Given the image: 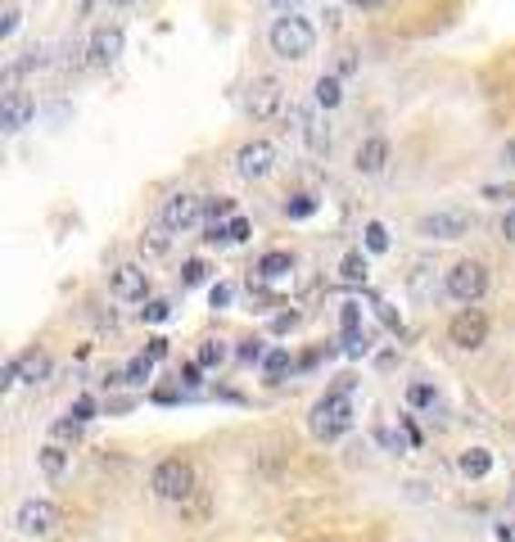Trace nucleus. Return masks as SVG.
<instances>
[{
    "label": "nucleus",
    "instance_id": "nucleus-14",
    "mask_svg": "<svg viewBox=\"0 0 515 542\" xmlns=\"http://www.w3.org/2000/svg\"><path fill=\"white\" fill-rule=\"evenodd\" d=\"M362 176H380L389 167V140L385 136H371V140H362L358 145V163H353Z\"/></svg>",
    "mask_w": 515,
    "mask_h": 542
},
{
    "label": "nucleus",
    "instance_id": "nucleus-47",
    "mask_svg": "<svg viewBox=\"0 0 515 542\" xmlns=\"http://www.w3.org/2000/svg\"><path fill=\"white\" fill-rule=\"evenodd\" d=\"M271 5H276V9H280V14H294V9H298V5H303V0H271Z\"/></svg>",
    "mask_w": 515,
    "mask_h": 542
},
{
    "label": "nucleus",
    "instance_id": "nucleus-50",
    "mask_svg": "<svg viewBox=\"0 0 515 542\" xmlns=\"http://www.w3.org/2000/svg\"><path fill=\"white\" fill-rule=\"evenodd\" d=\"M502 163H507V167H515V140L507 145V149H502Z\"/></svg>",
    "mask_w": 515,
    "mask_h": 542
},
{
    "label": "nucleus",
    "instance_id": "nucleus-37",
    "mask_svg": "<svg viewBox=\"0 0 515 542\" xmlns=\"http://www.w3.org/2000/svg\"><path fill=\"white\" fill-rule=\"evenodd\" d=\"M262 357H267L262 339H245V344H240V362H262Z\"/></svg>",
    "mask_w": 515,
    "mask_h": 542
},
{
    "label": "nucleus",
    "instance_id": "nucleus-4",
    "mask_svg": "<svg viewBox=\"0 0 515 542\" xmlns=\"http://www.w3.org/2000/svg\"><path fill=\"white\" fill-rule=\"evenodd\" d=\"M443 289H448V298H457L461 307H470V303H480L489 294V267L475 263V258H461L457 267L448 271Z\"/></svg>",
    "mask_w": 515,
    "mask_h": 542
},
{
    "label": "nucleus",
    "instance_id": "nucleus-21",
    "mask_svg": "<svg viewBox=\"0 0 515 542\" xmlns=\"http://www.w3.org/2000/svg\"><path fill=\"white\" fill-rule=\"evenodd\" d=\"M457 466H461V475H466V479H484V475L493 470V457H489L484 447H466Z\"/></svg>",
    "mask_w": 515,
    "mask_h": 542
},
{
    "label": "nucleus",
    "instance_id": "nucleus-44",
    "mask_svg": "<svg viewBox=\"0 0 515 542\" xmlns=\"http://www.w3.org/2000/svg\"><path fill=\"white\" fill-rule=\"evenodd\" d=\"M181 385H186V389H195V385H199V362L181 366Z\"/></svg>",
    "mask_w": 515,
    "mask_h": 542
},
{
    "label": "nucleus",
    "instance_id": "nucleus-25",
    "mask_svg": "<svg viewBox=\"0 0 515 542\" xmlns=\"http://www.w3.org/2000/svg\"><path fill=\"white\" fill-rule=\"evenodd\" d=\"M82 425H86V420H77V416L55 420V425H50V438H55V443H77V438H82Z\"/></svg>",
    "mask_w": 515,
    "mask_h": 542
},
{
    "label": "nucleus",
    "instance_id": "nucleus-39",
    "mask_svg": "<svg viewBox=\"0 0 515 542\" xmlns=\"http://www.w3.org/2000/svg\"><path fill=\"white\" fill-rule=\"evenodd\" d=\"M231 298H236V289H231V285H213V289H208V303H213V307H227Z\"/></svg>",
    "mask_w": 515,
    "mask_h": 542
},
{
    "label": "nucleus",
    "instance_id": "nucleus-6",
    "mask_svg": "<svg viewBox=\"0 0 515 542\" xmlns=\"http://www.w3.org/2000/svg\"><path fill=\"white\" fill-rule=\"evenodd\" d=\"M448 339L461 348V353H475V348H484L489 344V316L470 303V307H461L452 321H448Z\"/></svg>",
    "mask_w": 515,
    "mask_h": 542
},
{
    "label": "nucleus",
    "instance_id": "nucleus-36",
    "mask_svg": "<svg viewBox=\"0 0 515 542\" xmlns=\"http://www.w3.org/2000/svg\"><path fill=\"white\" fill-rule=\"evenodd\" d=\"M339 321H344V330H362V307H358V303H344Z\"/></svg>",
    "mask_w": 515,
    "mask_h": 542
},
{
    "label": "nucleus",
    "instance_id": "nucleus-7",
    "mask_svg": "<svg viewBox=\"0 0 515 542\" xmlns=\"http://www.w3.org/2000/svg\"><path fill=\"white\" fill-rule=\"evenodd\" d=\"M14 529H18L23 538H50V534L59 529V507L32 497V502H23V507L14 511Z\"/></svg>",
    "mask_w": 515,
    "mask_h": 542
},
{
    "label": "nucleus",
    "instance_id": "nucleus-40",
    "mask_svg": "<svg viewBox=\"0 0 515 542\" xmlns=\"http://www.w3.org/2000/svg\"><path fill=\"white\" fill-rule=\"evenodd\" d=\"M335 73H339V77H353V73H358V59H353V50H344V55H339Z\"/></svg>",
    "mask_w": 515,
    "mask_h": 542
},
{
    "label": "nucleus",
    "instance_id": "nucleus-13",
    "mask_svg": "<svg viewBox=\"0 0 515 542\" xmlns=\"http://www.w3.org/2000/svg\"><path fill=\"white\" fill-rule=\"evenodd\" d=\"M32 114H36V105H32V95L27 91H5V105H0V127L14 136L23 132L27 123H32Z\"/></svg>",
    "mask_w": 515,
    "mask_h": 542
},
{
    "label": "nucleus",
    "instance_id": "nucleus-2",
    "mask_svg": "<svg viewBox=\"0 0 515 542\" xmlns=\"http://www.w3.org/2000/svg\"><path fill=\"white\" fill-rule=\"evenodd\" d=\"M149 488H154V497H163V502H186V497L195 493V466L181 461V457H167V461L154 466Z\"/></svg>",
    "mask_w": 515,
    "mask_h": 542
},
{
    "label": "nucleus",
    "instance_id": "nucleus-27",
    "mask_svg": "<svg viewBox=\"0 0 515 542\" xmlns=\"http://www.w3.org/2000/svg\"><path fill=\"white\" fill-rule=\"evenodd\" d=\"M262 371H267L271 380H280V376L289 371V353H285V348H271V353L262 357Z\"/></svg>",
    "mask_w": 515,
    "mask_h": 542
},
{
    "label": "nucleus",
    "instance_id": "nucleus-45",
    "mask_svg": "<svg viewBox=\"0 0 515 542\" xmlns=\"http://www.w3.org/2000/svg\"><path fill=\"white\" fill-rule=\"evenodd\" d=\"M298 326V312H285V316H276V330H294Z\"/></svg>",
    "mask_w": 515,
    "mask_h": 542
},
{
    "label": "nucleus",
    "instance_id": "nucleus-51",
    "mask_svg": "<svg viewBox=\"0 0 515 542\" xmlns=\"http://www.w3.org/2000/svg\"><path fill=\"white\" fill-rule=\"evenodd\" d=\"M109 5H118V9H127V5H136V0H109Z\"/></svg>",
    "mask_w": 515,
    "mask_h": 542
},
{
    "label": "nucleus",
    "instance_id": "nucleus-3",
    "mask_svg": "<svg viewBox=\"0 0 515 542\" xmlns=\"http://www.w3.org/2000/svg\"><path fill=\"white\" fill-rule=\"evenodd\" d=\"M308 425H312V434H317V438H326V443H330V438H339V434L353 425V403H348V394H344V389H330L326 398H317V406H312V420H308Z\"/></svg>",
    "mask_w": 515,
    "mask_h": 542
},
{
    "label": "nucleus",
    "instance_id": "nucleus-23",
    "mask_svg": "<svg viewBox=\"0 0 515 542\" xmlns=\"http://www.w3.org/2000/svg\"><path fill=\"white\" fill-rule=\"evenodd\" d=\"M227 357H231L227 339H204V344H199V353H195V362H199V366H222Z\"/></svg>",
    "mask_w": 515,
    "mask_h": 542
},
{
    "label": "nucleus",
    "instance_id": "nucleus-34",
    "mask_svg": "<svg viewBox=\"0 0 515 542\" xmlns=\"http://www.w3.org/2000/svg\"><path fill=\"white\" fill-rule=\"evenodd\" d=\"M367 348H371V344H367V335H362V330H344V353H353V357H358V353H367Z\"/></svg>",
    "mask_w": 515,
    "mask_h": 542
},
{
    "label": "nucleus",
    "instance_id": "nucleus-32",
    "mask_svg": "<svg viewBox=\"0 0 515 542\" xmlns=\"http://www.w3.org/2000/svg\"><path fill=\"white\" fill-rule=\"evenodd\" d=\"M204 276H208V267H204L199 258H190V263L181 267V285H204Z\"/></svg>",
    "mask_w": 515,
    "mask_h": 542
},
{
    "label": "nucleus",
    "instance_id": "nucleus-33",
    "mask_svg": "<svg viewBox=\"0 0 515 542\" xmlns=\"http://www.w3.org/2000/svg\"><path fill=\"white\" fill-rule=\"evenodd\" d=\"M249 236H254V226H249V217H240V213H236V217H231V245H245Z\"/></svg>",
    "mask_w": 515,
    "mask_h": 542
},
{
    "label": "nucleus",
    "instance_id": "nucleus-5",
    "mask_svg": "<svg viewBox=\"0 0 515 542\" xmlns=\"http://www.w3.org/2000/svg\"><path fill=\"white\" fill-rule=\"evenodd\" d=\"M470 231H475V217L466 208H434L416 222V236H425V240H461Z\"/></svg>",
    "mask_w": 515,
    "mask_h": 542
},
{
    "label": "nucleus",
    "instance_id": "nucleus-42",
    "mask_svg": "<svg viewBox=\"0 0 515 542\" xmlns=\"http://www.w3.org/2000/svg\"><path fill=\"white\" fill-rule=\"evenodd\" d=\"M502 240H507V245H515V208H507V213H502Z\"/></svg>",
    "mask_w": 515,
    "mask_h": 542
},
{
    "label": "nucleus",
    "instance_id": "nucleus-12",
    "mask_svg": "<svg viewBox=\"0 0 515 542\" xmlns=\"http://www.w3.org/2000/svg\"><path fill=\"white\" fill-rule=\"evenodd\" d=\"M109 289L123 303H140L149 294V271L136 267V263H123V267H114V276H109Z\"/></svg>",
    "mask_w": 515,
    "mask_h": 542
},
{
    "label": "nucleus",
    "instance_id": "nucleus-41",
    "mask_svg": "<svg viewBox=\"0 0 515 542\" xmlns=\"http://www.w3.org/2000/svg\"><path fill=\"white\" fill-rule=\"evenodd\" d=\"M91 411H96V403H91V398H77V403L68 406V416H77V420H91Z\"/></svg>",
    "mask_w": 515,
    "mask_h": 542
},
{
    "label": "nucleus",
    "instance_id": "nucleus-17",
    "mask_svg": "<svg viewBox=\"0 0 515 542\" xmlns=\"http://www.w3.org/2000/svg\"><path fill=\"white\" fill-rule=\"evenodd\" d=\"M407 289H411V298H420V303H429V298H439V276L429 263H416L411 276H407Z\"/></svg>",
    "mask_w": 515,
    "mask_h": 542
},
{
    "label": "nucleus",
    "instance_id": "nucleus-8",
    "mask_svg": "<svg viewBox=\"0 0 515 542\" xmlns=\"http://www.w3.org/2000/svg\"><path fill=\"white\" fill-rule=\"evenodd\" d=\"M280 105H285V86H280L276 77H258L254 86H249V95H245V114H249L254 123L276 118V114H280Z\"/></svg>",
    "mask_w": 515,
    "mask_h": 542
},
{
    "label": "nucleus",
    "instance_id": "nucleus-19",
    "mask_svg": "<svg viewBox=\"0 0 515 542\" xmlns=\"http://www.w3.org/2000/svg\"><path fill=\"white\" fill-rule=\"evenodd\" d=\"M289 271H294V258H289L285 249H271V254L258 258V276H262V280H285Z\"/></svg>",
    "mask_w": 515,
    "mask_h": 542
},
{
    "label": "nucleus",
    "instance_id": "nucleus-29",
    "mask_svg": "<svg viewBox=\"0 0 515 542\" xmlns=\"http://www.w3.org/2000/svg\"><path fill=\"white\" fill-rule=\"evenodd\" d=\"M204 217H208V222H222V217H236V204L217 195V199H208V204H204Z\"/></svg>",
    "mask_w": 515,
    "mask_h": 542
},
{
    "label": "nucleus",
    "instance_id": "nucleus-20",
    "mask_svg": "<svg viewBox=\"0 0 515 542\" xmlns=\"http://www.w3.org/2000/svg\"><path fill=\"white\" fill-rule=\"evenodd\" d=\"M312 95H317V105H321V109H335V105L344 100L339 73H321V77H317V86H312Z\"/></svg>",
    "mask_w": 515,
    "mask_h": 542
},
{
    "label": "nucleus",
    "instance_id": "nucleus-10",
    "mask_svg": "<svg viewBox=\"0 0 515 542\" xmlns=\"http://www.w3.org/2000/svg\"><path fill=\"white\" fill-rule=\"evenodd\" d=\"M199 217H204V199H195V195H167L163 208H158V222H167L177 236L190 231Z\"/></svg>",
    "mask_w": 515,
    "mask_h": 542
},
{
    "label": "nucleus",
    "instance_id": "nucleus-38",
    "mask_svg": "<svg viewBox=\"0 0 515 542\" xmlns=\"http://www.w3.org/2000/svg\"><path fill=\"white\" fill-rule=\"evenodd\" d=\"M480 195H484V199H493V204H507V199H515V186H484Z\"/></svg>",
    "mask_w": 515,
    "mask_h": 542
},
{
    "label": "nucleus",
    "instance_id": "nucleus-18",
    "mask_svg": "<svg viewBox=\"0 0 515 542\" xmlns=\"http://www.w3.org/2000/svg\"><path fill=\"white\" fill-rule=\"evenodd\" d=\"M172 226L167 222H154V226H145V236H140V249L149 254V258H163V254H172Z\"/></svg>",
    "mask_w": 515,
    "mask_h": 542
},
{
    "label": "nucleus",
    "instance_id": "nucleus-22",
    "mask_svg": "<svg viewBox=\"0 0 515 542\" xmlns=\"http://www.w3.org/2000/svg\"><path fill=\"white\" fill-rule=\"evenodd\" d=\"M339 280H344V285H362V280H367V254H362V249L344 254V263H339Z\"/></svg>",
    "mask_w": 515,
    "mask_h": 542
},
{
    "label": "nucleus",
    "instance_id": "nucleus-11",
    "mask_svg": "<svg viewBox=\"0 0 515 542\" xmlns=\"http://www.w3.org/2000/svg\"><path fill=\"white\" fill-rule=\"evenodd\" d=\"M118 55H123V27H96L91 32V41H86V59H91V68H109V64H118Z\"/></svg>",
    "mask_w": 515,
    "mask_h": 542
},
{
    "label": "nucleus",
    "instance_id": "nucleus-49",
    "mask_svg": "<svg viewBox=\"0 0 515 542\" xmlns=\"http://www.w3.org/2000/svg\"><path fill=\"white\" fill-rule=\"evenodd\" d=\"M100 5H109V0H82V14H96Z\"/></svg>",
    "mask_w": 515,
    "mask_h": 542
},
{
    "label": "nucleus",
    "instance_id": "nucleus-24",
    "mask_svg": "<svg viewBox=\"0 0 515 542\" xmlns=\"http://www.w3.org/2000/svg\"><path fill=\"white\" fill-rule=\"evenodd\" d=\"M154 376V357L149 353H140V357H131L127 371H123V385H145Z\"/></svg>",
    "mask_w": 515,
    "mask_h": 542
},
{
    "label": "nucleus",
    "instance_id": "nucleus-31",
    "mask_svg": "<svg viewBox=\"0 0 515 542\" xmlns=\"http://www.w3.org/2000/svg\"><path fill=\"white\" fill-rule=\"evenodd\" d=\"M140 316H145V321H167V316H172V303H167V298H154V303L140 307Z\"/></svg>",
    "mask_w": 515,
    "mask_h": 542
},
{
    "label": "nucleus",
    "instance_id": "nucleus-35",
    "mask_svg": "<svg viewBox=\"0 0 515 542\" xmlns=\"http://www.w3.org/2000/svg\"><path fill=\"white\" fill-rule=\"evenodd\" d=\"M407 403L411 406H434V389H429V385H411V389H407Z\"/></svg>",
    "mask_w": 515,
    "mask_h": 542
},
{
    "label": "nucleus",
    "instance_id": "nucleus-30",
    "mask_svg": "<svg viewBox=\"0 0 515 542\" xmlns=\"http://www.w3.org/2000/svg\"><path fill=\"white\" fill-rule=\"evenodd\" d=\"M285 213L289 217H312L317 213V199L312 195H294V199H285Z\"/></svg>",
    "mask_w": 515,
    "mask_h": 542
},
{
    "label": "nucleus",
    "instance_id": "nucleus-16",
    "mask_svg": "<svg viewBox=\"0 0 515 542\" xmlns=\"http://www.w3.org/2000/svg\"><path fill=\"white\" fill-rule=\"evenodd\" d=\"M36 461H41V475H45V479H64V475H68V466H73V461H68V447H64V443H55V438L36 452Z\"/></svg>",
    "mask_w": 515,
    "mask_h": 542
},
{
    "label": "nucleus",
    "instance_id": "nucleus-1",
    "mask_svg": "<svg viewBox=\"0 0 515 542\" xmlns=\"http://www.w3.org/2000/svg\"><path fill=\"white\" fill-rule=\"evenodd\" d=\"M267 45H271L276 59L298 64V59H308V55L317 50V27H312L308 18H298V14H280V18L267 27Z\"/></svg>",
    "mask_w": 515,
    "mask_h": 542
},
{
    "label": "nucleus",
    "instance_id": "nucleus-28",
    "mask_svg": "<svg viewBox=\"0 0 515 542\" xmlns=\"http://www.w3.org/2000/svg\"><path fill=\"white\" fill-rule=\"evenodd\" d=\"M385 249H389L385 222H371V226H367V254H385Z\"/></svg>",
    "mask_w": 515,
    "mask_h": 542
},
{
    "label": "nucleus",
    "instance_id": "nucleus-46",
    "mask_svg": "<svg viewBox=\"0 0 515 542\" xmlns=\"http://www.w3.org/2000/svg\"><path fill=\"white\" fill-rule=\"evenodd\" d=\"M149 357H154V362L167 357V339H149Z\"/></svg>",
    "mask_w": 515,
    "mask_h": 542
},
{
    "label": "nucleus",
    "instance_id": "nucleus-15",
    "mask_svg": "<svg viewBox=\"0 0 515 542\" xmlns=\"http://www.w3.org/2000/svg\"><path fill=\"white\" fill-rule=\"evenodd\" d=\"M14 371H18L23 385H45V380H50V357L36 353V348H32V353H18V357H14Z\"/></svg>",
    "mask_w": 515,
    "mask_h": 542
},
{
    "label": "nucleus",
    "instance_id": "nucleus-43",
    "mask_svg": "<svg viewBox=\"0 0 515 542\" xmlns=\"http://www.w3.org/2000/svg\"><path fill=\"white\" fill-rule=\"evenodd\" d=\"M14 27H18V9L9 5V9H5V23H0V36H14Z\"/></svg>",
    "mask_w": 515,
    "mask_h": 542
},
{
    "label": "nucleus",
    "instance_id": "nucleus-9",
    "mask_svg": "<svg viewBox=\"0 0 515 542\" xmlns=\"http://www.w3.org/2000/svg\"><path fill=\"white\" fill-rule=\"evenodd\" d=\"M236 172H240L245 181L271 176V172H276V145H271V140H249V145H240V149H236Z\"/></svg>",
    "mask_w": 515,
    "mask_h": 542
},
{
    "label": "nucleus",
    "instance_id": "nucleus-26",
    "mask_svg": "<svg viewBox=\"0 0 515 542\" xmlns=\"http://www.w3.org/2000/svg\"><path fill=\"white\" fill-rule=\"evenodd\" d=\"M285 123H289V132L298 136V140H308V132H312V123H317V118H312V114H308L303 105H289V114H285Z\"/></svg>",
    "mask_w": 515,
    "mask_h": 542
},
{
    "label": "nucleus",
    "instance_id": "nucleus-48",
    "mask_svg": "<svg viewBox=\"0 0 515 542\" xmlns=\"http://www.w3.org/2000/svg\"><path fill=\"white\" fill-rule=\"evenodd\" d=\"M348 5H353V9H380L385 0H348Z\"/></svg>",
    "mask_w": 515,
    "mask_h": 542
}]
</instances>
